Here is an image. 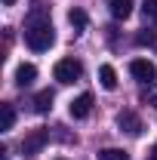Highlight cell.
I'll return each instance as SVG.
<instances>
[{
	"instance_id": "cell-1",
	"label": "cell",
	"mask_w": 157,
	"mask_h": 160,
	"mask_svg": "<svg viewBox=\"0 0 157 160\" xmlns=\"http://www.w3.org/2000/svg\"><path fill=\"white\" fill-rule=\"evenodd\" d=\"M25 43L34 49V52H46L53 43H56V31L49 19H34L28 28H25Z\"/></svg>"
},
{
	"instance_id": "cell-2",
	"label": "cell",
	"mask_w": 157,
	"mask_h": 160,
	"mask_svg": "<svg viewBox=\"0 0 157 160\" xmlns=\"http://www.w3.org/2000/svg\"><path fill=\"white\" fill-rule=\"evenodd\" d=\"M80 74H83V65L77 59H62L53 68V77L59 80V83H74V80H80Z\"/></svg>"
},
{
	"instance_id": "cell-3",
	"label": "cell",
	"mask_w": 157,
	"mask_h": 160,
	"mask_svg": "<svg viewBox=\"0 0 157 160\" xmlns=\"http://www.w3.org/2000/svg\"><path fill=\"white\" fill-rule=\"evenodd\" d=\"M129 74L136 80H142V83H154L157 68H154V62H148V59H133L129 62Z\"/></svg>"
},
{
	"instance_id": "cell-4",
	"label": "cell",
	"mask_w": 157,
	"mask_h": 160,
	"mask_svg": "<svg viewBox=\"0 0 157 160\" xmlns=\"http://www.w3.org/2000/svg\"><path fill=\"white\" fill-rule=\"evenodd\" d=\"M46 139H49L46 129H34L31 136L22 139V154H25V157H37L40 151H43V145H46Z\"/></svg>"
},
{
	"instance_id": "cell-5",
	"label": "cell",
	"mask_w": 157,
	"mask_h": 160,
	"mask_svg": "<svg viewBox=\"0 0 157 160\" xmlns=\"http://www.w3.org/2000/svg\"><path fill=\"white\" fill-rule=\"evenodd\" d=\"M117 126H120V132H129V136H139V132H142V120H139L133 111H120L117 114Z\"/></svg>"
},
{
	"instance_id": "cell-6",
	"label": "cell",
	"mask_w": 157,
	"mask_h": 160,
	"mask_svg": "<svg viewBox=\"0 0 157 160\" xmlns=\"http://www.w3.org/2000/svg\"><path fill=\"white\" fill-rule=\"evenodd\" d=\"M71 117H77V120H83V117H89V111H93V96L89 92H83V96H77V99L71 102Z\"/></svg>"
},
{
	"instance_id": "cell-7",
	"label": "cell",
	"mask_w": 157,
	"mask_h": 160,
	"mask_svg": "<svg viewBox=\"0 0 157 160\" xmlns=\"http://www.w3.org/2000/svg\"><path fill=\"white\" fill-rule=\"evenodd\" d=\"M34 80H37V68H34L31 62H22L19 68H16V83H19V86H31Z\"/></svg>"
},
{
	"instance_id": "cell-8",
	"label": "cell",
	"mask_w": 157,
	"mask_h": 160,
	"mask_svg": "<svg viewBox=\"0 0 157 160\" xmlns=\"http://www.w3.org/2000/svg\"><path fill=\"white\" fill-rule=\"evenodd\" d=\"M99 83H102L105 89H117V71H114L111 65H102V68H99Z\"/></svg>"
},
{
	"instance_id": "cell-9",
	"label": "cell",
	"mask_w": 157,
	"mask_h": 160,
	"mask_svg": "<svg viewBox=\"0 0 157 160\" xmlns=\"http://www.w3.org/2000/svg\"><path fill=\"white\" fill-rule=\"evenodd\" d=\"M111 16L114 19H129L133 16V0H111Z\"/></svg>"
},
{
	"instance_id": "cell-10",
	"label": "cell",
	"mask_w": 157,
	"mask_h": 160,
	"mask_svg": "<svg viewBox=\"0 0 157 160\" xmlns=\"http://www.w3.org/2000/svg\"><path fill=\"white\" fill-rule=\"evenodd\" d=\"M49 108H53V92H49V89L37 92V99H34V111H37V114H46Z\"/></svg>"
},
{
	"instance_id": "cell-11",
	"label": "cell",
	"mask_w": 157,
	"mask_h": 160,
	"mask_svg": "<svg viewBox=\"0 0 157 160\" xmlns=\"http://www.w3.org/2000/svg\"><path fill=\"white\" fill-rule=\"evenodd\" d=\"M68 22H71V28L80 34V31L86 28V12H83V9H71V12H68Z\"/></svg>"
},
{
	"instance_id": "cell-12",
	"label": "cell",
	"mask_w": 157,
	"mask_h": 160,
	"mask_svg": "<svg viewBox=\"0 0 157 160\" xmlns=\"http://www.w3.org/2000/svg\"><path fill=\"white\" fill-rule=\"evenodd\" d=\"M99 160H129V154L123 148H102L99 151Z\"/></svg>"
},
{
	"instance_id": "cell-13",
	"label": "cell",
	"mask_w": 157,
	"mask_h": 160,
	"mask_svg": "<svg viewBox=\"0 0 157 160\" xmlns=\"http://www.w3.org/2000/svg\"><path fill=\"white\" fill-rule=\"evenodd\" d=\"M13 120H16L13 105H0V129H13Z\"/></svg>"
},
{
	"instance_id": "cell-14",
	"label": "cell",
	"mask_w": 157,
	"mask_h": 160,
	"mask_svg": "<svg viewBox=\"0 0 157 160\" xmlns=\"http://www.w3.org/2000/svg\"><path fill=\"white\" fill-rule=\"evenodd\" d=\"M136 43H139V46H154V43H157V34H154V31H145V34H139V37H136Z\"/></svg>"
},
{
	"instance_id": "cell-15",
	"label": "cell",
	"mask_w": 157,
	"mask_h": 160,
	"mask_svg": "<svg viewBox=\"0 0 157 160\" xmlns=\"http://www.w3.org/2000/svg\"><path fill=\"white\" fill-rule=\"evenodd\" d=\"M142 12L148 16V19L157 22V0H145V6H142Z\"/></svg>"
},
{
	"instance_id": "cell-16",
	"label": "cell",
	"mask_w": 157,
	"mask_h": 160,
	"mask_svg": "<svg viewBox=\"0 0 157 160\" xmlns=\"http://www.w3.org/2000/svg\"><path fill=\"white\" fill-rule=\"evenodd\" d=\"M145 99H148V105H154V108H157V86L148 89V96H145Z\"/></svg>"
},
{
	"instance_id": "cell-17",
	"label": "cell",
	"mask_w": 157,
	"mask_h": 160,
	"mask_svg": "<svg viewBox=\"0 0 157 160\" xmlns=\"http://www.w3.org/2000/svg\"><path fill=\"white\" fill-rule=\"evenodd\" d=\"M148 157H151V160H157V142L151 145V154H148Z\"/></svg>"
},
{
	"instance_id": "cell-18",
	"label": "cell",
	"mask_w": 157,
	"mask_h": 160,
	"mask_svg": "<svg viewBox=\"0 0 157 160\" xmlns=\"http://www.w3.org/2000/svg\"><path fill=\"white\" fill-rule=\"evenodd\" d=\"M13 3H16V0H3V6H13Z\"/></svg>"
}]
</instances>
